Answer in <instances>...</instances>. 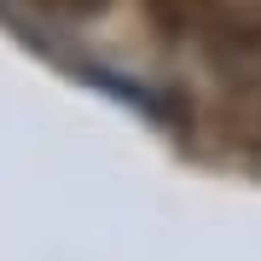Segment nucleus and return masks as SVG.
<instances>
[{
	"instance_id": "obj_1",
	"label": "nucleus",
	"mask_w": 261,
	"mask_h": 261,
	"mask_svg": "<svg viewBox=\"0 0 261 261\" xmlns=\"http://www.w3.org/2000/svg\"><path fill=\"white\" fill-rule=\"evenodd\" d=\"M203 53L221 82H261V12L244 6V12H221L209 29H203Z\"/></svg>"
},
{
	"instance_id": "obj_2",
	"label": "nucleus",
	"mask_w": 261,
	"mask_h": 261,
	"mask_svg": "<svg viewBox=\"0 0 261 261\" xmlns=\"http://www.w3.org/2000/svg\"><path fill=\"white\" fill-rule=\"evenodd\" d=\"M145 12L157 18V29H168V35H203V29L221 18V0H145Z\"/></svg>"
},
{
	"instance_id": "obj_3",
	"label": "nucleus",
	"mask_w": 261,
	"mask_h": 261,
	"mask_svg": "<svg viewBox=\"0 0 261 261\" xmlns=\"http://www.w3.org/2000/svg\"><path fill=\"white\" fill-rule=\"evenodd\" d=\"M41 6H53V12H70V18H87V12H99L105 0H41Z\"/></svg>"
}]
</instances>
